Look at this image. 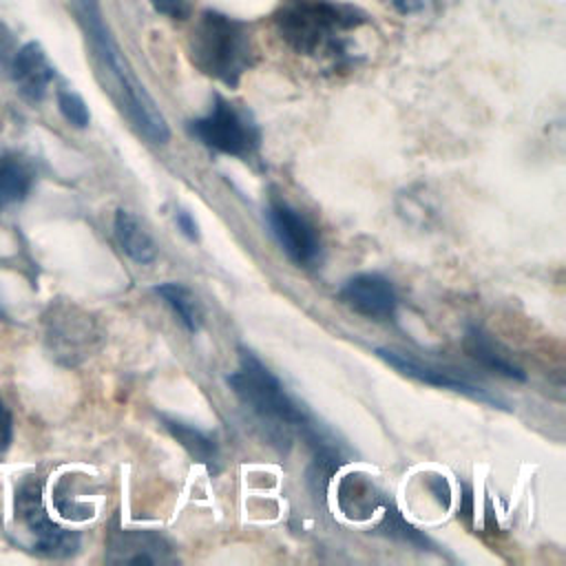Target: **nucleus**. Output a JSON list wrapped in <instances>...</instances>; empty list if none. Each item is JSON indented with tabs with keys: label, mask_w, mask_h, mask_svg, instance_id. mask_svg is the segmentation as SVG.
<instances>
[{
	"label": "nucleus",
	"mask_w": 566,
	"mask_h": 566,
	"mask_svg": "<svg viewBox=\"0 0 566 566\" xmlns=\"http://www.w3.org/2000/svg\"><path fill=\"white\" fill-rule=\"evenodd\" d=\"M77 20L91 42L93 55L97 60L99 73L104 75L106 91L115 99L117 108L126 115L130 126L144 135L150 144H166L170 139V128L161 115L157 102L137 80L128 60L124 57L117 40L111 33V27L104 20L97 0H73Z\"/></svg>",
	"instance_id": "obj_1"
},
{
	"label": "nucleus",
	"mask_w": 566,
	"mask_h": 566,
	"mask_svg": "<svg viewBox=\"0 0 566 566\" xmlns=\"http://www.w3.org/2000/svg\"><path fill=\"white\" fill-rule=\"evenodd\" d=\"M226 382L241 405L270 427L283 433L296 429L310 447L327 433L250 349H239V369L228 374Z\"/></svg>",
	"instance_id": "obj_2"
},
{
	"label": "nucleus",
	"mask_w": 566,
	"mask_h": 566,
	"mask_svg": "<svg viewBox=\"0 0 566 566\" xmlns=\"http://www.w3.org/2000/svg\"><path fill=\"white\" fill-rule=\"evenodd\" d=\"M365 13L338 0H283L274 13L281 38L305 55H336L345 35L365 24Z\"/></svg>",
	"instance_id": "obj_3"
},
{
	"label": "nucleus",
	"mask_w": 566,
	"mask_h": 566,
	"mask_svg": "<svg viewBox=\"0 0 566 566\" xmlns=\"http://www.w3.org/2000/svg\"><path fill=\"white\" fill-rule=\"evenodd\" d=\"M190 57L201 73L226 86H237L252 60L248 27L241 20L217 11L201 13L192 29Z\"/></svg>",
	"instance_id": "obj_4"
},
{
	"label": "nucleus",
	"mask_w": 566,
	"mask_h": 566,
	"mask_svg": "<svg viewBox=\"0 0 566 566\" xmlns=\"http://www.w3.org/2000/svg\"><path fill=\"white\" fill-rule=\"evenodd\" d=\"M192 137H197L210 150L232 157H250L261 144L259 126L223 97L214 99L208 115L188 124Z\"/></svg>",
	"instance_id": "obj_5"
},
{
	"label": "nucleus",
	"mask_w": 566,
	"mask_h": 566,
	"mask_svg": "<svg viewBox=\"0 0 566 566\" xmlns=\"http://www.w3.org/2000/svg\"><path fill=\"white\" fill-rule=\"evenodd\" d=\"M15 517L33 535V548L46 557H71L80 548V535L57 526L44 511L38 482H27L15 493Z\"/></svg>",
	"instance_id": "obj_6"
},
{
	"label": "nucleus",
	"mask_w": 566,
	"mask_h": 566,
	"mask_svg": "<svg viewBox=\"0 0 566 566\" xmlns=\"http://www.w3.org/2000/svg\"><path fill=\"white\" fill-rule=\"evenodd\" d=\"M265 217L276 243L292 263L310 265L316 261L321 252L316 228L298 210L283 201H272Z\"/></svg>",
	"instance_id": "obj_7"
},
{
	"label": "nucleus",
	"mask_w": 566,
	"mask_h": 566,
	"mask_svg": "<svg viewBox=\"0 0 566 566\" xmlns=\"http://www.w3.org/2000/svg\"><path fill=\"white\" fill-rule=\"evenodd\" d=\"M376 356L382 358L387 365H391L394 369H398L400 374L413 378V380H420V382H427V385H433V387H440V389H449V391H455V394H462V396H469L478 402H486L491 407H497V409H509L506 402L497 396H493L489 389L467 380V378H460V376H453L449 371H442L438 367H431V365H424L402 352H396V349H389V347H378L376 349Z\"/></svg>",
	"instance_id": "obj_8"
},
{
	"label": "nucleus",
	"mask_w": 566,
	"mask_h": 566,
	"mask_svg": "<svg viewBox=\"0 0 566 566\" xmlns=\"http://www.w3.org/2000/svg\"><path fill=\"white\" fill-rule=\"evenodd\" d=\"M338 298L356 314L374 321L394 318L398 307V296L391 281L378 272H360L349 276L338 290Z\"/></svg>",
	"instance_id": "obj_9"
},
{
	"label": "nucleus",
	"mask_w": 566,
	"mask_h": 566,
	"mask_svg": "<svg viewBox=\"0 0 566 566\" xmlns=\"http://www.w3.org/2000/svg\"><path fill=\"white\" fill-rule=\"evenodd\" d=\"M108 562L113 564H172L170 542L146 528H117L108 535Z\"/></svg>",
	"instance_id": "obj_10"
},
{
	"label": "nucleus",
	"mask_w": 566,
	"mask_h": 566,
	"mask_svg": "<svg viewBox=\"0 0 566 566\" xmlns=\"http://www.w3.org/2000/svg\"><path fill=\"white\" fill-rule=\"evenodd\" d=\"M11 75L22 93L31 102H40L53 80V64L46 57V51L38 42H29L18 49L11 60Z\"/></svg>",
	"instance_id": "obj_11"
},
{
	"label": "nucleus",
	"mask_w": 566,
	"mask_h": 566,
	"mask_svg": "<svg viewBox=\"0 0 566 566\" xmlns=\"http://www.w3.org/2000/svg\"><path fill=\"white\" fill-rule=\"evenodd\" d=\"M464 349L482 367H486V369H491V371H495V374H500L504 378L526 380V374L513 360H509L504 354H500V349L495 347V343L491 340V336L482 327L467 325Z\"/></svg>",
	"instance_id": "obj_12"
},
{
	"label": "nucleus",
	"mask_w": 566,
	"mask_h": 566,
	"mask_svg": "<svg viewBox=\"0 0 566 566\" xmlns=\"http://www.w3.org/2000/svg\"><path fill=\"white\" fill-rule=\"evenodd\" d=\"M164 427L168 429V433L184 447V451L199 464L214 469V464L219 462V444L214 440V436H210L208 431H201L184 420L177 418H166L161 416Z\"/></svg>",
	"instance_id": "obj_13"
},
{
	"label": "nucleus",
	"mask_w": 566,
	"mask_h": 566,
	"mask_svg": "<svg viewBox=\"0 0 566 566\" xmlns=\"http://www.w3.org/2000/svg\"><path fill=\"white\" fill-rule=\"evenodd\" d=\"M115 237L122 245V250L135 261V263H153L157 259V248L155 241L150 239V234L144 230V226L124 208H119L115 212Z\"/></svg>",
	"instance_id": "obj_14"
},
{
	"label": "nucleus",
	"mask_w": 566,
	"mask_h": 566,
	"mask_svg": "<svg viewBox=\"0 0 566 566\" xmlns=\"http://www.w3.org/2000/svg\"><path fill=\"white\" fill-rule=\"evenodd\" d=\"M33 186V168L15 155L0 157V208L22 201Z\"/></svg>",
	"instance_id": "obj_15"
},
{
	"label": "nucleus",
	"mask_w": 566,
	"mask_h": 566,
	"mask_svg": "<svg viewBox=\"0 0 566 566\" xmlns=\"http://www.w3.org/2000/svg\"><path fill=\"white\" fill-rule=\"evenodd\" d=\"M155 294L177 314V318L181 321V325L188 332H199L203 325V312L201 305L197 301V296L181 283L168 281V283H159L155 285Z\"/></svg>",
	"instance_id": "obj_16"
},
{
	"label": "nucleus",
	"mask_w": 566,
	"mask_h": 566,
	"mask_svg": "<svg viewBox=\"0 0 566 566\" xmlns=\"http://www.w3.org/2000/svg\"><path fill=\"white\" fill-rule=\"evenodd\" d=\"M376 533H380V535H385L389 539H396V542L422 548V551L431 548L429 537L422 535L416 526H411L396 506H387V511L382 515V522L376 526Z\"/></svg>",
	"instance_id": "obj_17"
},
{
	"label": "nucleus",
	"mask_w": 566,
	"mask_h": 566,
	"mask_svg": "<svg viewBox=\"0 0 566 566\" xmlns=\"http://www.w3.org/2000/svg\"><path fill=\"white\" fill-rule=\"evenodd\" d=\"M57 106H60V113L64 115V119L69 124H73L75 128H86L88 126L91 113H88L86 102L77 93L60 91L57 93Z\"/></svg>",
	"instance_id": "obj_18"
},
{
	"label": "nucleus",
	"mask_w": 566,
	"mask_h": 566,
	"mask_svg": "<svg viewBox=\"0 0 566 566\" xmlns=\"http://www.w3.org/2000/svg\"><path fill=\"white\" fill-rule=\"evenodd\" d=\"M157 13H164L172 20H184L190 15V0H150Z\"/></svg>",
	"instance_id": "obj_19"
},
{
	"label": "nucleus",
	"mask_w": 566,
	"mask_h": 566,
	"mask_svg": "<svg viewBox=\"0 0 566 566\" xmlns=\"http://www.w3.org/2000/svg\"><path fill=\"white\" fill-rule=\"evenodd\" d=\"M175 223L179 228V232L188 239V241H199V223L195 221V217L188 210H177L175 214Z\"/></svg>",
	"instance_id": "obj_20"
},
{
	"label": "nucleus",
	"mask_w": 566,
	"mask_h": 566,
	"mask_svg": "<svg viewBox=\"0 0 566 566\" xmlns=\"http://www.w3.org/2000/svg\"><path fill=\"white\" fill-rule=\"evenodd\" d=\"M427 486L431 489V493L436 495V500L447 509L451 504V489H449V482L444 475H431L427 480Z\"/></svg>",
	"instance_id": "obj_21"
},
{
	"label": "nucleus",
	"mask_w": 566,
	"mask_h": 566,
	"mask_svg": "<svg viewBox=\"0 0 566 566\" xmlns=\"http://www.w3.org/2000/svg\"><path fill=\"white\" fill-rule=\"evenodd\" d=\"M11 444V413L7 405L0 400V458L7 453Z\"/></svg>",
	"instance_id": "obj_22"
},
{
	"label": "nucleus",
	"mask_w": 566,
	"mask_h": 566,
	"mask_svg": "<svg viewBox=\"0 0 566 566\" xmlns=\"http://www.w3.org/2000/svg\"><path fill=\"white\" fill-rule=\"evenodd\" d=\"M398 11L402 13H416V11H424L431 2L436 0H389Z\"/></svg>",
	"instance_id": "obj_23"
},
{
	"label": "nucleus",
	"mask_w": 566,
	"mask_h": 566,
	"mask_svg": "<svg viewBox=\"0 0 566 566\" xmlns=\"http://www.w3.org/2000/svg\"><path fill=\"white\" fill-rule=\"evenodd\" d=\"M0 314H2V312H0Z\"/></svg>",
	"instance_id": "obj_24"
}]
</instances>
